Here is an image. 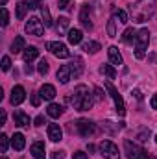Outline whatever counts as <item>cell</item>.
<instances>
[{"instance_id":"1","label":"cell","mask_w":157,"mask_h":159,"mask_svg":"<svg viewBox=\"0 0 157 159\" xmlns=\"http://www.w3.org/2000/svg\"><path fill=\"white\" fill-rule=\"evenodd\" d=\"M129 13H131V19L133 22H146L154 17L155 13V0H139L137 4L129 6Z\"/></svg>"},{"instance_id":"2","label":"cell","mask_w":157,"mask_h":159,"mask_svg":"<svg viewBox=\"0 0 157 159\" xmlns=\"http://www.w3.org/2000/svg\"><path fill=\"white\" fill-rule=\"evenodd\" d=\"M148 44H150V32H148V28H142L135 35V57L137 59H144L146 57Z\"/></svg>"},{"instance_id":"3","label":"cell","mask_w":157,"mask_h":159,"mask_svg":"<svg viewBox=\"0 0 157 159\" xmlns=\"http://www.w3.org/2000/svg\"><path fill=\"white\" fill-rule=\"evenodd\" d=\"M105 89H107V93L111 94V98H113V102H115V109H117L118 117H124V115H126V104H124L122 94L115 89V85H113L111 81H105Z\"/></svg>"},{"instance_id":"4","label":"cell","mask_w":157,"mask_h":159,"mask_svg":"<svg viewBox=\"0 0 157 159\" xmlns=\"http://www.w3.org/2000/svg\"><path fill=\"white\" fill-rule=\"evenodd\" d=\"M46 50H50L56 57H59V59H67V57H70V50L67 48V44H63L61 41H50V43H46Z\"/></svg>"},{"instance_id":"5","label":"cell","mask_w":157,"mask_h":159,"mask_svg":"<svg viewBox=\"0 0 157 159\" xmlns=\"http://www.w3.org/2000/svg\"><path fill=\"white\" fill-rule=\"evenodd\" d=\"M98 150H100V156H104V159H118L120 157L118 146L115 143H111V141H102L100 146H98Z\"/></svg>"},{"instance_id":"6","label":"cell","mask_w":157,"mask_h":159,"mask_svg":"<svg viewBox=\"0 0 157 159\" xmlns=\"http://www.w3.org/2000/svg\"><path fill=\"white\" fill-rule=\"evenodd\" d=\"M76 129H78V133L81 137H92L96 133V124L87 119H79L76 122Z\"/></svg>"},{"instance_id":"7","label":"cell","mask_w":157,"mask_h":159,"mask_svg":"<svg viewBox=\"0 0 157 159\" xmlns=\"http://www.w3.org/2000/svg\"><path fill=\"white\" fill-rule=\"evenodd\" d=\"M24 30H26V34H30V35L41 37V35L44 34V24H43V20H39L37 17H32V19L26 22Z\"/></svg>"},{"instance_id":"8","label":"cell","mask_w":157,"mask_h":159,"mask_svg":"<svg viewBox=\"0 0 157 159\" xmlns=\"http://www.w3.org/2000/svg\"><path fill=\"white\" fill-rule=\"evenodd\" d=\"M124 150H126L128 159H141L146 154V150H142L139 144H135V143H131V141H126V143H124Z\"/></svg>"},{"instance_id":"9","label":"cell","mask_w":157,"mask_h":159,"mask_svg":"<svg viewBox=\"0 0 157 159\" xmlns=\"http://www.w3.org/2000/svg\"><path fill=\"white\" fill-rule=\"evenodd\" d=\"M79 22L85 30H92V17H91V6L83 4L81 11H79Z\"/></svg>"},{"instance_id":"10","label":"cell","mask_w":157,"mask_h":159,"mask_svg":"<svg viewBox=\"0 0 157 159\" xmlns=\"http://www.w3.org/2000/svg\"><path fill=\"white\" fill-rule=\"evenodd\" d=\"M74 98H72V106H74V109H79V106H81V102L85 100V96L89 94V89H87V85H78L76 89H74Z\"/></svg>"},{"instance_id":"11","label":"cell","mask_w":157,"mask_h":159,"mask_svg":"<svg viewBox=\"0 0 157 159\" xmlns=\"http://www.w3.org/2000/svg\"><path fill=\"white\" fill-rule=\"evenodd\" d=\"M26 100V91H24V87L22 85H15L13 89H11V104L13 106H19V104H22Z\"/></svg>"},{"instance_id":"12","label":"cell","mask_w":157,"mask_h":159,"mask_svg":"<svg viewBox=\"0 0 157 159\" xmlns=\"http://www.w3.org/2000/svg\"><path fill=\"white\" fill-rule=\"evenodd\" d=\"M48 139L52 143H59L63 139V129L59 128V124H48Z\"/></svg>"},{"instance_id":"13","label":"cell","mask_w":157,"mask_h":159,"mask_svg":"<svg viewBox=\"0 0 157 159\" xmlns=\"http://www.w3.org/2000/svg\"><path fill=\"white\" fill-rule=\"evenodd\" d=\"M13 120H15V126H20V128H30V117L24 113V111H15V115H13Z\"/></svg>"},{"instance_id":"14","label":"cell","mask_w":157,"mask_h":159,"mask_svg":"<svg viewBox=\"0 0 157 159\" xmlns=\"http://www.w3.org/2000/svg\"><path fill=\"white\" fill-rule=\"evenodd\" d=\"M30 152H32V156L35 159H44L46 157V148H44V143L43 141H37V143H34L32 144V148H30Z\"/></svg>"},{"instance_id":"15","label":"cell","mask_w":157,"mask_h":159,"mask_svg":"<svg viewBox=\"0 0 157 159\" xmlns=\"http://www.w3.org/2000/svg\"><path fill=\"white\" fill-rule=\"evenodd\" d=\"M39 94H41L43 100H54L56 98V87L50 85V83H44L39 89Z\"/></svg>"},{"instance_id":"16","label":"cell","mask_w":157,"mask_h":159,"mask_svg":"<svg viewBox=\"0 0 157 159\" xmlns=\"http://www.w3.org/2000/svg\"><path fill=\"white\" fill-rule=\"evenodd\" d=\"M57 80H59V83H69V80H72V72H70V67L69 65H63V67H59V70H57Z\"/></svg>"},{"instance_id":"17","label":"cell","mask_w":157,"mask_h":159,"mask_svg":"<svg viewBox=\"0 0 157 159\" xmlns=\"http://www.w3.org/2000/svg\"><path fill=\"white\" fill-rule=\"evenodd\" d=\"M107 56H109V61H111V65H122V63H124V59H122V54L118 52L117 46H109V48H107Z\"/></svg>"},{"instance_id":"18","label":"cell","mask_w":157,"mask_h":159,"mask_svg":"<svg viewBox=\"0 0 157 159\" xmlns=\"http://www.w3.org/2000/svg\"><path fill=\"white\" fill-rule=\"evenodd\" d=\"M11 146H13L17 152L24 150V146H26V137H24L22 133H15V135L11 137Z\"/></svg>"},{"instance_id":"19","label":"cell","mask_w":157,"mask_h":159,"mask_svg":"<svg viewBox=\"0 0 157 159\" xmlns=\"http://www.w3.org/2000/svg\"><path fill=\"white\" fill-rule=\"evenodd\" d=\"M69 67H70V72H72L74 78H79L81 76V72H83V61H81V57H74Z\"/></svg>"},{"instance_id":"20","label":"cell","mask_w":157,"mask_h":159,"mask_svg":"<svg viewBox=\"0 0 157 159\" xmlns=\"http://www.w3.org/2000/svg\"><path fill=\"white\" fill-rule=\"evenodd\" d=\"M67 37H69V43L70 44H79L81 39H83V34H81V30H78V28H72V30H69Z\"/></svg>"},{"instance_id":"21","label":"cell","mask_w":157,"mask_h":159,"mask_svg":"<svg viewBox=\"0 0 157 159\" xmlns=\"http://www.w3.org/2000/svg\"><path fill=\"white\" fill-rule=\"evenodd\" d=\"M37 56H39V50H37L35 46H28V48L22 52V59H24L26 63H32Z\"/></svg>"},{"instance_id":"22","label":"cell","mask_w":157,"mask_h":159,"mask_svg":"<svg viewBox=\"0 0 157 159\" xmlns=\"http://www.w3.org/2000/svg\"><path fill=\"white\" fill-rule=\"evenodd\" d=\"M46 115L52 117V119H59V117L63 115V107H61L59 104H50V106L46 107Z\"/></svg>"},{"instance_id":"23","label":"cell","mask_w":157,"mask_h":159,"mask_svg":"<svg viewBox=\"0 0 157 159\" xmlns=\"http://www.w3.org/2000/svg\"><path fill=\"white\" fill-rule=\"evenodd\" d=\"M22 50H26V41H24V37H15V41L11 43V52L13 54H19V52H22Z\"/></svg>"},{"instance_id":"24","label":"cell","mask_w":157,"mask_h":159,"mask_svg":"<svg viewBox=\"0 0 157 159\" xmlns=\"http://www.w3.org/2000/svg\"><path fill=\"white\" fill-rule=\"evenodd\" d=\"M39 9H41V17H43V22H44V26H46V28H52V26H54V22H52V17H50V9H48L44 4L41 6Z\"/></svg>"},{"instance_id":"25","label":"cell","mask_w":157,"mask_h":159,"mask_svg":"<svg viewBox=\"0 0 157 159\" xmlns=\"http://www.w3.org/2000/svg\"><path fill=\"white\" fill-rule=\"evenodd\" d=\"M69 22H70V20H69L67 17H59V19H57V26H56V28H57V34H65V32L69 34Z\"/></svg>"},{"instance_id":"26","label":"cell","mask_w":157,"mask_h":159,"mask_svg":"<svg viewBox=\"0 0 157 159\" xmlns=\"http://www.w3.org/2000/svg\"><path fill=\"white\" fill-rule=\"evenodd\" d=\"M83 50H85L87 54H96V52L100 50V43H96V41H87V43H83Z\"/></svg>"},{"instance_id":"27","label":"cell","mask_w":157,"mask_h":159,"mask_svg":"<svg viewBox=\"0 0 157 159\" xmlns=\"http://www.w3.org/2000/svg\"><path fill=\"white\" fill-rule=\"evenodd\" d=\"M100 72H102L104 76H107L109 80H115V76H117V70H115L113 65H102V67H100Z\"/></svg>"},{"instance_id":"28","label":"cell","mask_w":157,"mask_h":159,"mask_svg":"<svg viewBox=\"0 0 157 159\" xmlns=\"http://www.w3.org/2000/svg\"><path fill=\"white\" fill-rule=\"evenodd\" d=\"M28 9H30V7H28V4H26V2H19V4H17V19H19V20H22V19L26 17Z\"/></svg>"},{"instance_id":"29","label":"cell","mask_w":157,"mask_h":159,"mask_svg":"<svg viewBox=\"0 0 157 159\" xmlns=\"http://www.w3.org/2000/svg\"><path fill=\"white\" fill-rule=\"evenodd\" d=\"M135 35H137V32H135L133 28H126L124 34H122V43H131V41H135Z\"/></svg>"},{"instance_id":"30","label":"cell","mask_w":157,"mask_h":159,"mask_svg":"<svg viewBox=\"0 0 157 159\" xmlns=\"http://www.w3.org/2000/svg\"><path fill=\"white\" fill-rule=\"evenodd\" d=\"M7 148H9V137L6 133H2L0 135V150H2V154H6Z\"/></svg>"},{"instance_id":"31","label":"cell","mask_w":157,"mask_h":159,"mask_svg":"<svg viewBox=\"0 0 157 159\" xmlns=\"http://www.w3.org/2000/svg\"><path fill=\"white\" fill-rule=\"evenodd\" d=\"M137 139H139L141 143H146V141L150 139V129H148V128H142V129L137 133Z\"/></svg>"},{"instance_id":"32","label":"cell","mask_w":157,"mask_h":159,"mask_svg":"<svg viewBox=\"0 0 157 159\" xmlns=\"http://www.w3.org/2000/svg\"><path fill=\"white\" fill-rule=\"evenodd\" d=\"M115 19H118V22L126 24V22H128V13L122 11V9H115Z\"/></svg>"},{"instance_id":"33","label":"cell","mask_w":157,"mask_h":159,"mask_svg":"<svg viewBox=\"0 0 157 159\" xmlns=\"http://www.w3.org/2000/svg\"><path fill=\"white\" fill-rule=\"evenodd\" d=\"M48 69H50V67H48V61H46V59H41L39 65H37V70H39L41 76H44V74L48 72Z\"/></svg>"},{"instance_id":"34","label":"cell","mask_w":157,"mask_h":159,"mask_svg":"<svg viewBox=\"0 0 157 159\" xmlns=\"http://www.w3.org/2000/svg\"><path fill=\"white\" fill-rule=\"evenodd\" d=\"M115 17L113 19H109V24H107V34H109V37H117V32H115Z\"/></svg>"},{"instance_id":"35","label":"cell","mask_w":157,"mask_h":159,"mask_svg":"<svg viewBox=\"0 0 157 159\" xmlns=\"http://www.w3.org/2000/svg\"><path fill=\"white\" fill-rule=\"evenodd\" d=\"M9 69H11V59H9V56H4L2 57V70L7 72Z\"/></svg>"},{"instance_id":"36","label":"cell","mask_w":157,"mask_h":159,"mask_svg":"<svg viewBox=\"0 0 157 159\" xmlns=\"http://www.w3.org/2000/svg\"><path fill=\"white\" fill-rule=\"evenodd\" d=\"M26 4H28L30 9H37V7L43 6V0H26Z\"/></svg>"},{"instance_id":"37","label":"cell","mask_w":157,"mask_h":159,"mask_svg":"<svg viewBox=\"0 0 157 159\" xmlns=\"http://www.w3.org/2000/svg\"><path fill=\"white\" fill-rule=\"evenodd\" d=\"M9 24V13L6 7H2V26H7Z\"/></svg>"},{"instance_id":"38","label":"cell","mask_w":157,"mask_h":159,"mask_svg":"<svg viewBox=\"0 0 157 159\" xmlns=\"http://www.w3.org/2000/svg\"><path fill=\"white\" fill-rule=\"evenodd\" d=\"M32 104H34L35 107L41 104V94H39V93H34V94H32Z\"/></svg>"},{"instance_id":"39","label":"cell","mask_w":157,"mask_h":159,"mask_svg":"<svg viewBox=\"0 0 157 159\" xmlns=\"http://www.w3.org/2000/svg\"><path fill=\"white\" fill-rule=\"evenodd\" d=\"M94 96H96V100H104L105 94H104V91H102L100 87H96V89H94Z\"/></svg>"},{"instance_id":"40","label":"cell","mask_w":157,"mask_h":159,"mask_svg":"<svg viewBox=\"0 0 157 159\" xmlns=\"http://www.w3.org/2000/svg\"><path fill=\"white\" fill-rule=\"evenodd\" d=\"M72 159H89V157H87V154H85V152H74Z\"/></svg>"},{"instance_id":"41","label":"cell","mask_w":157,"mask_h":159,"mask_svg":"<svg viewBox=\"0 0 157 159\" xmlns=\"http://www.w3.org/2000/svg\"><path fill=\"white\" fill-rule=\"evenodd\" d=\"M69 4H70V0H59V6H57V7H59V9H67Z\"/></svg>"},{"instance_id":"42","label":"cell","mask_w":157,"mask_h":159,"mask_svg":"<svg viewBox=\"0 0 157 159\" xmlns=\"http://www.w3.org/2000/svg\"><path fill=\"white\" fill-rule=\"evenodd\" d=\"M34 124H35V126H43V124H44V117H43V115H39V117H35V120H34Z\"/></svg>"},{"instance_id":"43","label":"cell","mask_w":157,"mask_h":159,"mask_svg":"<svg viewBox=\"0 0 157 159\" xmlns=\"http://www.w3.org/2000/svg\"><path fill=\"white\" fill-rule=\"evenodd\" d=\"M52 159H65V152H54V156H52Z\"/></svg>"},{"instance_id":"44","label":"cell","mask_w":157,"mask_h":159,"mask_svg":"<svg viewBox=\"0 0 157 159\" xmlns=\"http://www.w3.org/2000/svg\"><path fill=\"white\" fill-rule=\"evenodd\" d=\"M150 106H152V109H157V94H154V96H152Z\"/></svg>"},{"instance_id":"45","label":"cell","mask_w":157,"mask_h":159,"mask_svg":"<svg viewBox=\"0 0 157 159\" xmlns=\"http://www.w3.org/2000/svg\"><path fill=\"white\" fill-rule=\"evenodd\" d=\"M6 119H7V117H6V111H2V113H0V126L6 124Z\"/></svg>"},{"instance_id":"46","label":"cell","mask_w":157,"mask_h":159,"mask_svg":"<svg viewBox=\"0 0 157 159\" xmlns=\"http://www.w3.org/2000/svg\"><path fill=\"white\" fill-rule=\"evenodd\" d=\"M131 94H135V98H139V100H141V98H142V94H141V91H137V89H135V91H133V93H131Z\"/></svg>"},{"instance_id":"47","label":"cell","mask_w":157,"mask_h":159,"mask_svg":"<svg viewBox=\"0 0 157 159\" xmlns=\"http://www.w3.org/2000/svg\"><path fill=\"white\" fill-rule=\"evenodd\" d=\"M141 159H157V157H154V156H150V154L146 152V154H144V156H142V157H141Z\"/></svg>"},{"instance_id":"48","label":"cell","mask_w":157,"mask_h":159,"mask_svg":"<svg viewBox=\"0 0 157 159\" xmlns=\"http://www.w3.org/2000/svg\"><path fill=\"white\" fill-rule=\"evenodd\" d=\"M24 72H26V74H32V67H30V65H26V67H24Z\"/></svg>"},{"instance_id":"49","label":"cell","mask_w":157,"mask_h":159,"mask_svg":"<svg viewBox=\"0 0 157 159\" xmlns=\"http://www.w3.org/2000/svg\"><path fill=\"white\" fill-rule=\"evenodd\" d=\"M7 4V0H0V6H6Z\"/></svg>"},{"instance_id":"50","label":"cell","mask_w":157,"mask_h":159,"mask_svg":"<svg viewBox=\"0 0 157 159\" xmlns=\"http://www.w3.org/2000/svg\"><path fill=\"white\" fill-rule=\"evenodd\" d=\"M155 143H157V135H155Z\"/></svg>"},{"instance_id":"51","label":"cell","mask_w":157,"mask_h":159,"mask_svg":"<svg viewBox=\"0 0 157 159\" xmlns=\"http://www.w3.org/2000/svg\"><path fill=\"white\" fill-rule=\"evenodd\" d=\"M2 159H7V157H2Z\"/></svg>"}]
</instances>
